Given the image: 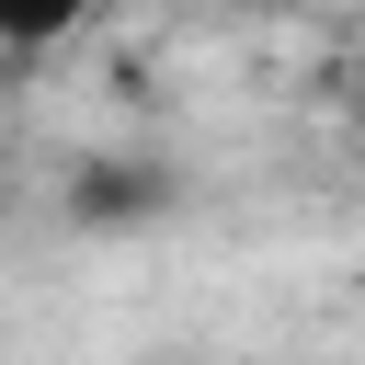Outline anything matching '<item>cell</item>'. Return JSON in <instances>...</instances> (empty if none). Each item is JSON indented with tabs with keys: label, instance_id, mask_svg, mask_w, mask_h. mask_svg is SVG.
<instances>
[{
	"label": "cell",
	"instance_id": "obj_1",
	"mask_svg": "<svg viewBox=\"0 0 365 365\" xmlns=\"http://www.w3.org/2000/svg\"><path fill=\"white\" fill-rule=\"evenodd\" d=\"M114 11H137V0H0V46L11 57H46V46H68V34L114 23Z\"/></svg>",
	"mask_w": 365,
	"mask_h": 365
}]
</instances>
